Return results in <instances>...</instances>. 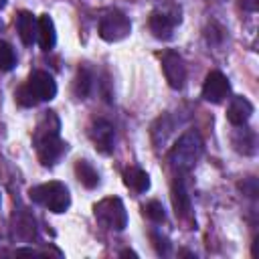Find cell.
Masks as SVG:
<instances>
[{
	"instance_id": "cell-1",
	"label": "cell",
	"mask_w": 259,
	"mask_h": 259,
	"mask_svg": "<svg viewBox=\"0 0 259 259\" xmlns=\"http://www.w3.org/2000/svg\"><path fill=\"white\" fill-rule=\"evenodd\" d=\"M59 130H61V121L53 111H47L36 125L34 146L42 166H53L67 150V144L59 138Z\"/></svg>"
},
{
	"instance_id": "cell-2",
	"label": "cell",
	"mask_w": 259,
	"mask_h": 259,
	"mask_svg": "<svg viewBox=\"0 0 259 259\" xmlns=\"http://www.w3.org/2000/svg\"><path fill=\"white\" fill-rule=\"evenodd\" d=\"M202 156V140L194 130H188L180 136V140L170 150V164L178 172H188L194 168L198 158Z\"/></svg>"
},
{
	"instance_id": "cell-3",
	"label": "cell",
	"mask_w": 259,
	"mask_h": 259,
	"mask_svg": "<svg viewBox=\"0 0 259 259\" xmlns=\"http://www.w3.org/2000/svg\"><path fill=\"white\" fill-rule=\"evenodd\" d=\"M30 198L38 204H42L45 208H49L51 212H65L71 204V194H69V188L59 182V180H51V182H45V184H38V186H32L28 190Z\"/></svg>"
},
{
	"instance_id": "cell-4",
	"label": "cell",
	"mask_w": 259,
	"mask_h": 259,
	"mask_svg": "<svg viewBox=\"0 0 259 259\" xmlns=\"http://www.w3.org/2000/svg\"><path fill=\"white\" fill-rule=\"evenodd\" d=\"M93 210H95V219L107 229L123 231L127 227V212H125L121 198H117V196H109V198L99 200Z\"/></svg>"
},
{
	"instance_id": "cell-5",
	"label": "cell",
	"mask_w": 259,
	"mask_h": 259,
	"mask_svg": "<svg viewBox=\"0 0 259 259\" xmlns=\"http://www.w3.org/2000/svg\"><path fill=\"white\" fill-rule=\"evenodd\" d=\"M132 32L130 18L119 10H107L99 20V36L107 42H117Z\"/></svg>"
},
{
	"instance_id": "cell-6",
	"label": "cell",
	"mask_w": 259,
	"mask_h": 259,
	"mask_svg": "<svg viewBox=\"0 0 259 259\" xmlns=\"http://www.w3.org/2000/svg\"><path fill=\"white\" fill-rule=\"evenodd\" d=\"M162 71H164V77L168 81V85L172 89H182L184 87V81H186V65L182 61V57L174 51H168L164 53L162 57Z\"/></svg>"
},
{
	"instance_id": "cell-7",
	"label": "cell",
	"mask_w": 259,
	"mask_h": 259,
	"mask_svg": "<svg viewBox=\"0 0 259 259\" xmlns=\"http://www.w3.org/2000/svg\"><path fill=\"white\" fill-rule=\"evenodd\" d=\"M229 91H231V85L221 71H210L206 75L204 85H202V97L208 103H221L229 95Z\"/></svg>"
},
{
	"instance_id": "cell-8",
	"label": "cell",
	"mask_w": 259,
	"mask_h": 259,
	"mask_svg": "<svg viewBox=\"0 0 259 259\" xmlns=\"http://www.w3.org/2000/svg\"><path fill=\"white\" fill-rule=\"evenodd\" d=\"M180 22V16H172L162 10H154L150 14V30L160 40H170L174 36V26Z\"/></svg>"
},
{
	"instance_id": "cell-9",
	"label": "cell",
	"mask_w": 259,
	"mask_h": 259,
	"mask_svg": "<svg viewBox=\"0 0 259 259\" xmlns=\"http://www.w3.org/2000/svg\"><path fill=\"white\" fill-rule=\"evenodd\" d=\"M28 87L34 91L38 101H51L57 95V83L47 71H32L28 77Z\"/></svg>"
},
{
	"instance_id": "cell-10",
	"label": "cell",
	"mask_w": 259,
	"mask_h": 259,
	"mask_svg": "<svg viewBox=\"0 0 259 259\" xmlns=\"http://www.w3.org/2000/svg\"><path fill=\"white\" fill-rule=\"evenodd\" d=\"M89 138L93 140L95 148L103 154H109L113 150V140H115V132H113V125L105 119H97L91 130H89Z\"/></svg>"
},
{
	"instance_id": "cell-11",
	"label": "cell",
	"mask_w": 259,
	"mask_h": 259,
	"mask_svg": "<svg viewBox=\"0 0 259 259\" xmlns=\"http://www.w3.org/2000/svg\"><path fill=\"white\" fill-rule=\"evenodd\" d=\"M253 115V103L243 97V95H237L231 99L229 103V109H227V119L233 123V125H245L249 121V117Z\"/></svg>"
},
{
	"instance_id": "cell-12",
	"label": "cell",
	"mask_w": 259,
	"mask_h": 259,
	"mask_svg": "<svg viewBox=\"0 0 259 259\" xmlns=\"http://www.w3.org/2000/svg\"><path fill=\"white\" fill-rule=\"evenodd\" d=\"M16 28L20 34V40L26 47H32L36 42V34H38V18L32 16V12L22 10L16 16Z\"/></svg>"
},
{
	"instance_id": "cell-13",
	"label": "cell",
	"mask_w": 259,
	"mask_h": 259,
	"mask_svg": "<svg viewBox=\"0 0 259 259\" xmlns=\"http://www.w3.org/2000/svg\"><path fill=\"white\" fill-rule=\"evenodd\" d=\"M36 42L40 45L42 51H51L57 42V32H55V22L49 14L38 16V34H36Z\"/></svg>"
},
{
	"instance_id": "cell-14",
	"label": "cell",
	"mask_w": 259,
	"mask_h": 259,
	"mask_svg": "<svg viewBox=\"0 0 259 259\" xmlns=\"http://www.w3.org/2000/svg\"><path fill=\"white\" fill-rule=\"evenodd\" d=\"M172 204H174V210H176V217L180 219H190V198L186 194V188H184V182L182 180H174L172 184Z\"/></svg>"
},
{
	"instance_id": "cell-15",
	"label": "cell",
	"mask_w": 259,
	"mask_h": 259,
	"mask_svg": "<svg viewBox=\"0 0 259 259\" xmlns=\"http://www.w3.org/2000/svg\"><path fill=\"white\" fill-rule=\"evenodd\" d=\"M123 182L134 192H146L150 188V176L142 168H136V166H132L123 172Z\"/></svg>"
},
{
	"instance_id": "cell-16",
	"label": "cell",
	"mask_w": 259,
	"mask_h": 259,
	"mask_svg": "<svg viewBox=\"0 0 259 259\" xmlns=\"http://www.w3.org/2000/svg\"><path fill=\"white\" fill-rule=\"evenodd\" d=\"M75 174H77V180L85 186V188H95L99 184V174L97 170L91 166V162L87 160H77L75 164Z\"/></svg>"
},
{
	"instance_id": "cell-17",
	"label": "cell",
	"mask_w": 259,
	"mask_h": 259,
	"mask_svg": "<svg viewBox=\"0 0 259 259\" xmlns=\"http://www.w3.org/2000/svg\"><path fill=\"white\" fill-rule=\"evenodd\" d=\"M233 146L241 154H253L255 152V134L251 130H239L233 136Z\"/></svg>"
},
{
	"instance_id": "cell-18",
	"label": "cell",
	"mask_w": 259,
	"mask_h": 259,
	"mask_svg": "<svg viewBox=\"0 0 259 259\" xmlns=\"http://www.w3.org/2000/svg\"><path fill=\"white\" fill-rule=\"evenodd\" d=\"M14 231L18 233L20 239L24 241H30L36 233V227H34V219L28 214V212H20L18 219H16V225H14Z\"/></svg>"
},
{
	"instance_id": "cell-19",
	"label": "cell",
	"mask_w": 259,
	"mask_h": 259,
	"mask_svg": "<svg viewBox=\"0 0 259 259\" xmlns=\"http://www.w3.org/2000/svg\"><path fill=\"white\" fill-rule=\"evenodd\" d=\"M16 65V53L10 42L0 40V71H12Z\"/></svg>"
},
{
	"instance_id": "cell-20",
	"label": "cell",
	"mask_w": 259,
	"mask_h": 259,
	"mask_svg": "<svg viewBox=\"0 0 259 259\" xmlns=\"http://www.w3.org/2000/svg\"><path fill=\"white\" fill-rule=\"evenodd\" d=\"M14 97H16V101H18L22 107H34V105L38 103V99H36L34 91L28 87V83L22 85V87H18V91L14 93Z\"/></svg>"
},
{
	"instance_id": "cell-21",
	"label": "cell",
	"mask_w": 259,
	"mask_h": 259,
	"mask_svg": "<svg viewBox=\"0 0 259 259\" xmlns=\"http://www.w3.org/2000/svg\"><path fill=\"white\" fill-rule=\"evenodd\" d=\"M144 212H146V217H148L150 221H154V223H164V221H166V210H164L162 202H158V200H150V202L144 206Z\"/></svg>"
},
{
	"instance_id": "cell-22",
	"label": "cell",
	"mask_w": 259,
	"mask_h": 259,
	"mask_svg": "<svg viewBox=\"0 0 259 259\" xmlns=\"http://www.w3.org/2000/svg\"><path fill=\"white\" fill-rule=\"evenodd\" d=\"M89 87H91V75H89V71H79L77 73V77H75V93H77V97H85L87 93H89Z\"/></svg>"
},
{
	"instance_id": "cell-23",
	"label": "cell",
	"mask_w": 259,
	"mask_h": 259,
	"mask_svg": "<svg viewBox=\"0 0 259 259\" xmlns=\"http://www.w3.org/2000/svg\"><path fill=\"white\" fill-rule=\"evenodd\" d=\"M152 239L156 241L154 245H156V249H158V253H162V255H166L168 253V249H170V243H168V239L166 237H160V235H152Z\"/></svg>"
},
{
	"instance_id": "cell-24",
	"label": "cell",
	"mask_w": 259,
	"mask_h": 259,
	"mask_svg": "<svg viewBox=\"0 0 259 259\" xmlns=\"http://www.w3.org/2000/svg\"><path fill=\"white\" fill-rule=\"evenodd\" d=\"M239 4L247 12H257L259 10V0H239Z\"/></svg>"
},
{
	"instance_id": "cell-25",
	"label": "cell",
	"mask_w": 259,
	"mask_h": 259,
	"mask_svg": "<svg viewBox=\"0 0 259 259\" xmlns=\"http://www.w3.org/2000/svg\"><path fill=\"white\" fill-rule=\"evenodd\" d=\"M16 253H18V255H36L34 249H16Z\"/></svg>"
},
{
	"instance_id": "cell-26",
	"label": "cell",
	"mask_w": 259,
	"mask_h": 259,
	"mask_svg": "<svg viewBox=\"0 0 259 259\" xmlns=\"http://www.w3.org/2000/svg\"><path fill=\"white\" fill-rule=\"evenodd\" d=\"M119 255H121V257H127V255H130V257H138V255H136L134 251H130V249H125V251H121Z\"/></svg>"
},
{
	"instance_id": "cell-27",
	"label": "cell",
	"mask_w": 259,
	"mask_h": 259,
	"mask_svg": "<svg viewBox=\"0 0 259 259\" xmlns=\"http://www.w3.org/2000/svg\"><path fill=\"white\" fill-rule=\"evenodd\" d=\"M4 6H6V0H0V10H2Z\"/></svg>"
},
{
	"instance_id": "cell-28",
	"label": "cell",
	"mask_w": 259,
	"mask_h": 259,
	"mask_svg": "<svg viewBox=\"0 0 259 259\" xmlns=\"http://www.w3.org/2000/svg\"><path fill=\"white\" fill-rule=\"evenodd\" d=\"M0 30H2V20H0Z\"/></svg>"
}]
</instances>
